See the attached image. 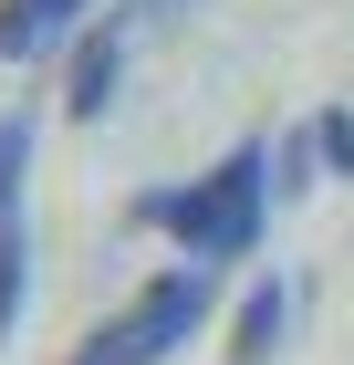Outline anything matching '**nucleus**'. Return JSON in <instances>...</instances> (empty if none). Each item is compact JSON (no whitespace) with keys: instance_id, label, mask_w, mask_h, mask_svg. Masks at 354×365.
Here are the masks:
<instances>
[{"instance_id":"nucleus-7","label":"nucleus","mask_w":354,"mask_h":365,"mask_svg":"<svg viewBox=\"0 0 354 365\" xmlns=\"http://www.w3.org/2000/svg\"><path fill=\"white\" fill-rule=\"evenodd\" d=\"M21 168H31V115H0V220L21 209Z\"/></svg>"},{"instance_id":"nucleus-1","label":"nucleus","mask_w":354,"mask_h":365,"mask_svg":"<svg viewBox=\"0 0 354 365\" xmlns=\"http://www.w3.org/2000/svg\"><path fill=\"white\" fill-rule=\"evenodd\" d=\"M261 209H271V146H229L209 178L136 198V220L167 230V240L198 251V261H250V251H261Z\"/></svg>"},{"instance_id":"nucleus-4","label":"nucleus","mask_w":354,"mask_h":365,"mask_svg":"<svg viewBox=\"0 0 354 365\" xmlns=\"http://www.w3.org/2000/svg\"><path fill=\"white\" fill-rule=\"evenodd\" d=\"M125 53H136V31H125V21L83 31L73 63H63V115H83V125H94V115L115 105V84H125Z\"/></svg>"},{"instance_id":"nucleus-2","label":"nucleus","mask_w":354,"mask_h":365,"mask_svg":"<svg viewBox=\"0 0 354 365\" xmlns=\"http://www.w3.org/2000/svg\"><path fill=\"white\" fill-rule=\"evenodd\" d=\"M209 303H219V282H209V261L188 251L177 272H157V282H146L136 303H115L105 324L73 344V365H167L177 344L198 334V324H209Z\"/></svg>"},{"instance_id":"nucleus-3","label":"nucleus","mask_w":354,"mask_h":365,"mask_svg":"<svg viewBox=\"0 0 354 365\" xmlns=\"http://www.w3.org/2000/svg\"><path fill=\"white\" fill-rule=\"evenodd\" d=\"M105 0H0V63H53Z\"/></svg>"},{"instance_id":"nucleus-8","label":"nucleus","mask_w":354,"mask_h":365,"mask_svg":"<svg viewBox=\"0 0 354 365\" xmlns=\"http://www.w3.org/2000/svg\"><path fill=\"white\" fill-rule=\"evenodd\" d=\"M313 146H323L333 178H354V115H323V125H313Z\"/></svg>"},{"instance_id":"nucleus-6","label":"nucleus","mask_w":354,"mask_h":365,"mask_svg":"<svg viewBox=\"0 0 354 365\" xmlns=\"http://www.w3.org/2000/svg\"><path fill=\"white\" fill-rule=\"evenodd\" d=\"M21 303H31V220L11 209V220H0V344H11Z\"/></svg>"},{"instance_id":"nucleus-5","label":"nucleus","mask_w":354,"mask_h":365,"mask_svg":"<svg viewBox=\"0 0 354 365\" xmlns=\"http://www.w3.org/2000/svg\"><path fill=\"white\" fill-rule=\"evenodd\" d=\"M281 324H292V292H281V282H250V303H240V324H229V365H271Z\"/></svg>"}]
</instances>
